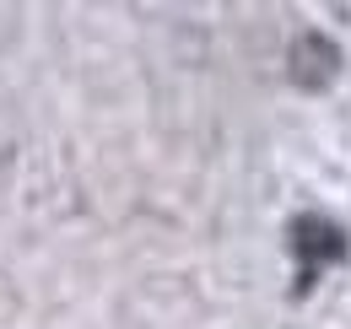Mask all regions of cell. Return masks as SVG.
<instances>
[{
    "instance_id": "1",
    "label": "cell",
    "mask_w": 351,
    "mask_h": 329,
    "mask_svg": "<svg viewBox=\"0 0 351 329\" xmlns=\"http://www.w3.org/2000/svg\"><path fill=\"white\" fill-rule=\"evenodd\" d=\"M292 254H298V276H303V287H308V281H319L330 265H341L346 238H341V227L324 221V216H298V221H292Z\"/></svg>"
}]
</instances>
